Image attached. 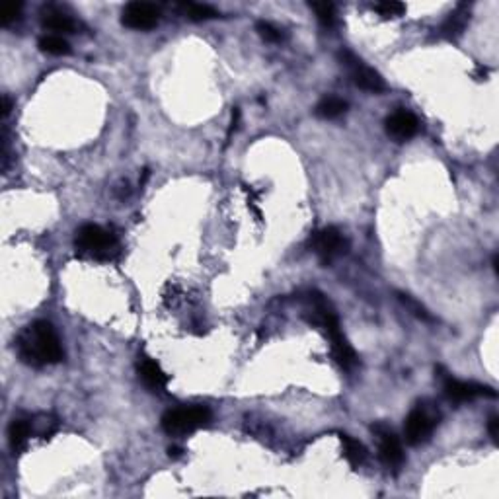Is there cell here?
<instances>
[{"instance_id":"1","label":"cell","mask_w":499,"mask_h":499,"mask_svg":"<svg viewBox=\"0 0 499 499\" xmlns=\"http://www.w3.org/2000/svg\"><path fill=\"white\" fill-rule=\"evenodd\" d=\"M14 347H16L20 361L35 368L57 365L65 357L55 327L45 320H37L30 326H25L16 337Z\"/></svg>"},{"instance_id":"2","label":"cell","mask_w":499,"mask_h":499,"mask_svg":"<svg viewBox=\"0 0 499 499\" xmlns=\"http://www.w3.org/2000/svg\"><path fill=\"white\" fill-rule=\"evenodd\" d=\"M311 304V322L324 327V332H326L330 342H332V351H334L337 365L345 368V371L355 368V365H357V353H355V349L351 347V344L347 342V337L344 336V332H342V327H339L337 314L336 311L332 308V304L327 303L324 295H320V293H312Z\"/></svg>"},{"instance_id":"3","label":"cell","mask_w":499,"mask_h":499,"mask_svg":"<svg viewBox=\"0 0 499 499\" xmlns=\"http://www.w3.org/2000/svg\"><path fill=\"white\" fill-rule=\"evenodd\" d=\"M74 250L76 254L96 262H107L114 260V255L119 252L117 238L100 224H82L74 234Z\"/></svg>"},{"instance_id":"4","label":"cell","mask_w":499,"mask_h":499,"mask_svg":"<svg viewBox=\"0 0 499 499\" xmlns=\"http://www.w3.org/2000/svg\"><path fill=\"white\" fill-rule=\"evenodd\" d=\"M211 418H213L211 411L205 406H186V408L168 409L160 419V426L164 433H168L170 437H184L209 426Z\"/></svg>"},{"instance_id":"5","label":"cell","mask_w":499,"mask_h":499,"mask_svg":"<svg viewBox=\"0 0 499 499\" xmlns=\"http://www.w3.org/2000/svg\"><path fill=\"white\" fill-rule=\"evenodd\" d=\"M337 59H339V63L347 68L353 84H355L357 88H361V90L380 94V92H385L386 88H388L385 78H383L375 68L365 65L357 55H353L351 51H339Z\"/></svg>"},{"instance_id":"6","label":"cell","mask_w":499,"mask_h":499,"mask_svg":"<svg viewBox=\"0 0 499 499\" xmlns=\"http://www.w3.org/2000/svg\"><path fill=\"white\" fill-rule=\"evenodd\" d=\"M439 416L435 414L433 409L427 408V406H416L408 414L406 418V426H404V437L409 445L418 447V445H423L431 439L433 435L435 427H437V421Z\"/></svg>"},{"instance_id":"7","label":"cell","mask_w":499,"mask_h":499,"mask_svg":"<svg viewBox=\"0 0 499 499\" xmlns=\"http://www.w3.org/2000/svg\"><path fill=\"white\" fill-rule=\"evenodd\" d=\"M373 433L378 441V459L385 464L388 470L398 472L404 467V449H402L400 439L396 437L392 429L385 423H377L373 426Z\"/></svg>"},{"instance_id":"8","label":"cell","mask_w":499,"mask_h":499,"mask_svg":"<svg viewBox=\"0 0 499 499\" xmlns=\"http://www.w3.org/2000/svg\"><path fill=\"white\" fill-rule=\"evenodd\" d=\"M308 244L322 263H332L337 255H342L347 250V240L336 227H326L314 232Z\"/></svg>"},{"instance_id":"9","label":"cell","mask_w":499,"mask_h":499,"mask_svg":"<svg viewBox=\"0 0 499 499\" xmlns=\"http://www.w3.org/2000/svg\"><path fill=\"white\" fill-rule=\"evenodd\" d=\"M160 22V10L150 2H129L121 12V24L129 30L147 32Z\"/></svg>"},{"instance_id":"10","label":"cell","mask_w":499,"mask_h":499,"mask_svg":"<svg viewBox=\"0 0 499 499\" xmlns=\"http://www.w3.org/2000/svg\"><path fill=\"white\" fill-rule=\"evenodd\" d=\"M443 392L447 396V400L457 402V404H464V402H472L474 398L480 396H495V390L490 386L478 385V383H467V380H459L452 375L443 377Z\"/></svg>"},{"instance_id":"11","label":"cell","mask_w":499,"mask_h":499,"mask_svg":"<svg viewBox=\"0 0 499 499\" xmlns=\"http://www.w3.org/2000/svg\"><path fill=\"white\" fill-rule=\"evenodd\" d=\"M386 133L396 140H408L411 137H416L419 131V121L416 115L406 109H396L394 114L386 117L385 121Z\"/></svg>"},{"instance_id":"12","label":"cell","mask_w":499,"mask_h":499,"mask_svg":"<svg viewBox=\"0 0 499 499\" xmlns=\"http://www.w3.org/2000/svg\"><path fill=\"white\" fill-rule=\"evenodd\" d=\"M139 377L150 392H164L168 386V375L150 357H143L139 361Z\"/></svg>"},{"instance_id":"13","label":"cell","mask_w":499,"mask_h":499,"mask_svg":"<svg viewBox=\"0 0 499 499\" xmlns=\"http://www.w3.org/2000/svg\"><path fill=\"white\" fill-rule=\"evenodd\" d=\"M41 25L45 30L53 32V35H63V33H74L78 30V24L71 14H66L61 8H47L41 14Z\"/></svg>"},{"instance_id":"14","label":"cell","mask_w":499,"mask_h":499,"mask_svg":"<svg viewBox=\"0 0 499 499\" xmlns=\"http://www.w3.org/2000/svg\"><path fill=\"white\" fill-rule=\"evenodd\" d=\"M33 435L32 429V421L30 419H14L8 427V443L10 449L14 452H20V450L25 449V445L30 441V437Z\"/></svg>"},{"instance_id":"15","label":"cell","mask_w":499,"mask_h":499,"mask_svg":"<svg viewBox=\"0 0 499 499\" xmlns=\"http://www.w3.org/2000/svg\"><path fill=\"white\" fill-rule=\"evenodd\" d=\"M467 22H468V8L464 6V4H460V6H457V10H452V12L449 14V18L445 20V24H443L441 28V33L445 35V37H449V40H455V37H459L460 33H462Z\"/></svg>"},{"instance_id":"16","label":"cell","mask_w":499,"mask_h":499,"mask_svg":"<svg viewBox=\"0 0 499 499\" xmlns=\"http://www.w3.org/2000/svg\"><path fill=\"white\" fill-rule=\"evenodd\" d=\"M339 441H342V447H344L345 460H347L353 468H359L361 464L365 462V459H367V449L363 447V443L345 433L339 435Z\"/></svg>"},{"instance_id":"17","label":"cell","mask_w":499,"mask_h":499,"mask_svg":"<svg viewBox=\"0 0 499 499\" xmlns=\"http://www.w3.org/2000/svg\"><path fill=\"white\" fill-rule=\"evenodd\" d=\"M345 109H347V102L336 98V96H327V98L320 100V104L316 106V115L322 119H336L345 114Z\"/></svg>"},{"instance_id":"18","label":"cell","mask_w":499,"mask_h":499,"mask_svg":"<svg viewBox=\"0 0 499 499\" xmlns=\"http://www.w3.org/2000/svg\"><path fill=\"white\" fill-rule=\"evenodd\" d=\"M40 49L47 55H53V57H63V55H68L71 53V45L68 41L63 37V35H43L40 40Z\"/></svg>"},{"instance_id":"19","label":"cell","mask_w":499,"mask_h":499,"mask_svg":"<svg viewBox=\"0 0 499 499\" xmlns=\"http://www.w3.org/2000/svg\"><path fill=\"white\" fill-rule=\"evenodd\" d=\"M184 14L193 20V22H207V20H215L219 16V12L207 4H197V2H188V4H181Z\"/></svg>"},{"instance_id":"20","label":"cell","mask_w":499,"mask_h":499,"mask_svg":"<svg viewBox=\"0 0 499 499\" xmlns=\"http://www.w3.org/2000/svg\"><path fill=\"white\" fill-rule=\"evenodd\" d=\"M30 421H32L33 433L40 435L41 439H49L51 435L57 431V419L53 418L51 414H40Z\"/></svg>"},{"instance_id":"21","label":"cell","mask_w":499,"mask_h":499,"mask_svg":"<svg viewBox=\"0 0 499 499\" xmlns=\"http://www.w3.org/2000/svg\"><path fill=\"white\" fill-rule=\"evenodd\" d=\"M311 8L314 10V14L318 18V22L324 28H332L336 24V6L330 2H312Z\"/></svg>"},{"instance_id":"22","label":"cell","mask_w":499,"mask_h":499,"mask_svg":"<svg viewBox=\"0 0 499 499\" xmlns=\"http://www.w3.org/2000/svg\"><path fill=\"white\" fill-rule=\"evenodd\" d=\"M255 30H258V33H260V37H262L263 41H267V43H279V41L283 40V33H281V30H279V28H275V25L271 24V22H265V20L258 22Z\"/></svg>"},{"instance_id":"23","label":"cell","mask_w":499,"mask_h":499,"mask_svg":"<svg viewBox=\"0 0 499 499\" xmlns=\"http://www.w3.org/2000/svg\"><path fill=\"white\" fill-rule=\"evenodd\" d=\"M373 10H377L378 14L385 18H398L406 12V6L400 2H378V4H373Z\"/></svg>"},{"instance_id":"24","label":"cell","mask_w":499,"mask_h":499,"mask_svg":"<svg viewBox=\"0 0 499 499\" xmlns=\"http://www.w3.org/2000/svg\"><path fill=\"white\" fill-rule=\"evenodd\" d=\"M398 299L402 301V304L408 308V311H411V314H416L418 318H421V320H431V316H429V312L421 306V304L416 301V299H411L409 295H406V293H398Z\"/></svg>"},{"instance_id":"25","label":"cell","mask_w":499,"mask_h":499,"mask_svg":"<svg viewBox=\"0 0 499 499\" xmlns=\"http://www.w3.org/2000/svg\"><path fill=\"white\" fill-rule=\"evenodd\" d=\"M20 16H22V4H14V6L6 10V14L2 16V25L14 24V22L20 20Z\"/></svg>"},{"instance_id":"26","label":"cell","mask_w":499,"mask_h":499,"mask_svg":"<svg viewBox=\"0 0 499 499\" xmlns=\"http://www.w3.org/2000/svg\"><path fill=\"white\" fill-rule=\"evenodd\" d=\"M498 427H499V419L495 418V416H491L490 421H488V431H490V437L493 443H498V437H499Z\"/></svg>"},{"instance_id":"27","label":"cell","mask_w":499,"mask_h":499,"mask_svg":"<svg viewBox=\"0 0 499 499\" xmlns=\"http://www.w3.org/2000/svg\"><path fill=\"white\" fill-rule=\"evenodd\" d=\"M238 125H240V109H238V107H232V119H230V127H229V139L232 137V133L238 129Z\"/></svg>"},{"instance_id":"28","label":"cell","mask_w":499,"mask_h":499,"mask_svg":"<svg viewBox=\"0 0 499 499\" xmlns=\"http://www.w3.org/2000/svg\"><path fill=\"white\" fill-rule=\"evenodd\" d=\"M2 102H4V106H2V119H6L10 114V109H12V102H10V98L4 94V98H2Z\"/></svg>"}]
</instances>
